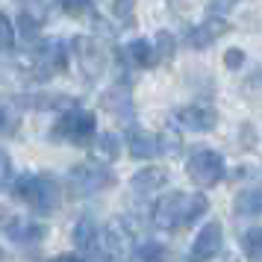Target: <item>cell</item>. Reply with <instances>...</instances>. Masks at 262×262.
Segmentation results:
<instances>
[{
  "instance_id": "1",
  "label": "cell",
  "mask_w": 262,
  "mask_h": 262,
  "mask_svg": "<svg viewBox=\"0 0 262 262\" xmlns=\"http://www.w3.org/2000/svg\"><path fill=\"white\" fill-rule=\"evenodd\" d=\"M206 209H209V203L201 191H171L154 203V227L174 233V230L194 224Z\"/></svg>"
},
{
  "instance_id": "2",
  "label": "cell",
  "mask_w": 262,
  "mask_h": 262,
  "mask_svg": "<svg viewBox=\"0 0 262 262\" xmlns=\"http://www.w3.org/2000/svg\"><path fill=\"white\" fill-rule=\"evenodd\" d=\"M15 194H18V201H24L38 215L56 212L62 201L59 183L48 174H27V177L15 180Z\"/></svg>"
},
{
  "instance_id": "3",
  "label": "cell",
  "mask_w": 262,
  "mask_h": 262,
  "mask_svg": "<svg viewBox=\"0 0 262 262\" xmlns=\"http://www.w3.org/2000/svg\"><path fill=\"white\" fill-rule=\"evenodd\" d=\"M95 256L100 262H130L136 256V242H133L130 227L118 218H112L109 224L100 227Z\"/></svg>"
},
{
  "instance_id": "4",
  "label": "cell",
  "mask_w": 262,
  "mask_h": 262,
  "mask_svg": "<svg viewBox=\"0 0 262 262\" xmlns=\"http://www.w3.org/2000/svg\"><path fill=\"white\" fill-rule=\"evenodd\" d=\"M97 133V121L92 112H85V109H65L56 124H53V130H50V139L53 142H65V144H92Z\"/></svg>"
},
{
  "instance_id": "5",
  "label": "cell",
  "mask_w": 262,
  "mask_h": 262,
  "mask_svg": "<svg viewBox=\"0 0 262 262\" xmlns=\"http://www.w3.org/2000/svg\"><path fill=\"white\" fill-rule=\"evenodd\" d=\"M68 183H71L74 194L80 198H89V194H97V191H106L115 186V174L109 165H100V162H80L68 171Z\"/></svg>"
},
{
  "instance_id": "6",
  "label": "cell",
  "mask_w": 262,
  "mask_h": 262,
  "mask_svg": "<svg viewBox=\"0 0 262 262\" xmlns=\"http://www.w3.org/2000/svg\"><path fill=\"white\" fill-rule=\"evenodd\" d=\"M186 174H189V180L198 189H212V186H218L227 174L224 156L218 154V150H198V154L189 156Z\"/></svg>"
},
{
  "instance_id": "7",
  "label": "cell",
  "mask_w": 262,
  "mask_h": 262,
  "mask_svg": "<svg viewBox=\"0 0 262 262\" xmlns=\"http://www.w3.org/2000/svg\"><path fill=\"white\" fill-rule=\"evenodd\" d=\"M71 53H74V59H77L85 80H97L100 74L106 71V53H103V48L92 36H74Z\"/></svg>"
},
{
  "instance_id": "8",
  "label": "cell",
  "mask_w": 262,
  "mask_h": 262,
  "mask_svg": "<svg viewBox=\"0 0 262 262\" xmlns=\"http://www.w3.org/2000/svg\"><path fill=\"white\" fill-rule=\"evenodd\" d=\"M65 65H68V48L59 38H50V41H45L33 50V71L41 80H50V77L62 74Z\"/></svg>"
},
{
  "instance_id": "9",
  "label": "cell",
  "mask_w": 262,
  "mask_h": 262,
  "mask_svg": "<svg viewBox=\"0 0 262 262\" xmlns=\"http://www.w3.org/2000/svg\"><path fill=\"white\" fill-rule=\"evenodd\" d=\"M221 245H224V233H221V224L218 221H209L201 233L194 236L189 250V262H209L221 253Z\"/></svg>"
},
{
  "instance_id": "10",
  "label": "cell",
  "mask_w": 262,
  "mask_h": 262,
  "mask_svg": "<svg viewBox=\"0 0 262 262\" xmlns=\"http://www.w3.org/2000/svg\"><path fill=\"white\" fill-rule=\"evenodd\" d=\"M230 30L227 27L224 18H209V21H203V24H194L191 30H186V41H189L194 50H203V48H209L215 38H221Z\"/></svg>"
},
{
  "instance_id": "11",
  "label": "cell",
  "mask_w": 262,
  "mask_h": 262,
  "mask_svg": "<svg viewBox=\"0 0 262 262\" xmlns=\"http://www.w3.org/2000/svg\"><path fill=\"white\" fill-rule=\"evenodd\" d=\"M130 156L133 159H154L165 150V144H162V136H156V133H147V130H133L130 133Z\"/></svg>"
},
{
  "instance_id": "12",
  "label": "cell",
  "mask_w": 262,
  "mask_h": 262,
  "mask_svg": "<svg viewBox=\"0 0 262 262\" xmlns=\"http://www.w3.org/2000/svg\"><path fill=\"white\" fill-rule=\"evenodd\" d=\"M177 121L191 133H209L218 124V115L209 106H186L177 112Z\"/></svg>"
},
{
  "instance_id": "13",
  "label": "cell",
  "mask_w": 262,
  "mask_h": 262,
  "mask_svg": "<svg viewBox=\"0 0 262 262\" xmlns=\"http://www.w3.org/2000/svg\"><path fill=\"white\" fill-rule=\"evenodd\" d=\"M165 183H168V171H165V168H156V165L142 168V171L130 180V186H133L136 194H150V191L162 189Z\"/></svg>"
},
{
  "instance_id": "14",
  "label": "cell",
  "mask_w": 262,
  "mask_h": 262,
  "mask_svg": "<svg viewBox=\"0 0 262 262\" xmlns=\"http://www.w3.org/2000/svg\"><path fill=\"white\" fill-rule=\"evenodd\" d=\"M103 109H109L115 118H121V121H127L130 124L133 118H136V109H133V97L124 92V89H112V92H106L103 95Z\"/></svg>"
},
{
  "instance_id": "15",
  "label": "cell",
  "mask_w": 262,
  "mask_h": 262,
  "mask_svg": "<svg viewBox=\"0 0 262 262\" xmlns=\"http://www.w3.org/2000/svg\"><path fill=\"white\" fill-rule=\"evenodd\" d=\"M18 124H21V106H18V100L3 97L0 100V136H12L18 130Z\"/></svg>"
},
{
  "instance_id": "16",
  "label": "cell",
  "mask_w": 262,
  "mask_h": 262,
  "mask_svg": "<svg viewBox=\"0 0 262 262\" xmlns=\"http://www.w3.org/2000/svg\"><path fill=\"white\" fill-rule=\"evenodd\" d=\"M97 233H100V227H97L95 221H92V218H83V221L77 224V230H74V242H77V248L95 256V248H97Z\"/></svg>"
},
{
  "instance_id": "17",
  "label": "cell",
  "mask_w": 262,
  "mask_h": 262,
  "mask_svg": "<svg viewBox=\"0 0 262 262\" xmlns=\"http://www.w3.org/2000/svg\"><path fill=\"white\" fill-rule=\"evenodd\" d=\"M127 53H130V59L136 62V68H154L156 62H159L156 48H150V41H147V38H136V41H130Z\"/></svg>"
},
{
  "instance_id": "18",
  "label": "cell",
  "mask_w": 262,
  "mask_h": 262,
  "mask_svg": "<svg viewBox=\"0 0 262 262\" xmlns=\"http://www.w3.org/2000/svg\"><path fill=\"white\" fill-rule=\"evenodd\" d=\"M41 236H45V227L30 224V221H15L9 227V238L18 245H36V242H41Z\"/></svg>"
},
{
  "instance_id": "19",
  "label": "cell",
  "mask_w": 262,
  "mask_h": 262,
  "mask_svg": "<svg viewBox=\"0 0 262 262\" xmlns=\"http://www.w3.org/2000/svg\"><path fill=\"white\" fill-rule=\"evenodd\" d=\"M236 212L238 215H262V186L245 189L236 194Z\"/></svg>"
},
{
  "instance_id": "20",
  "label": "cell",
  "mask_w": 262,
  "mask_h": 262,
  "mask_svg": "<svg viewBox=\"0 0 262 262\" xmlns=\"http://www.w3.org/2000/svg\"><path fill=\"white\" fill-rule=\"evenodd\" d=\"M242 245H245V253H248L250 262H262V227L248 230L245 238H242Z\"/></svg>"
},
{
  "instance_id": "21",
  "label": "cell",
  "mask_w": 262,
  "mask_h": 262,
  "mask_svg": "<svg viewBox=\"0 0 262 262\" xmlns=\"http://www.w3.org/2000/svg\"><path fill=\"white\" fill-rule=\"evenodd\" d=\"M168 256V250L156 242H144L142 248H136V259L139 262H162Z\"/></svg>"
},
{
  "instance_id": "22",
  "label": "cell",
  "mask_w": 262,
  "mask_h": 262,
  "mask_svg": "<svg viewBox=\"0 0 262 262\" xmlns=\"http://www.w3.org/2000/svg\"><path fill=\"white\" fill-rule=\"evenodd\" d=\"M12 45H15V27L0 12V50H12Z\"/></svg>"
},
{
  "instance_id": "23",
  "label": "cell",
  "mask_w": 262,
  "mask_h": 262,
  "mask_svg": "<svg viewBox=\"0 0 262 262\" xmlns=\"http://www.w3.org/2000/svg\"><path fill=\"white\" fill-rule=\"evenodd\" d=\"M156 45H159V48H156V56H159V62L174 56V36H171V33H159V36H156Z\"/></svg>"
},
{
  "instance_id": "24",
  "label": "cell",
  "mask_w": 262,
  "mask_h": 262,
  "mask_svg": "<svg viewBox=\"0 0 262 262\" xmlns=\"http://www.w3.org/2000/svg\"><path fill=\"white\" fill-rule=\"evenodd\" d=\"M92 3H95V0H59V6L68 15H85L92 9Z\"/></svg>"
},
{
  "instance_id": "25",
  "label": "cell",
  "mask_w": 262,
  "mask_h": 262,
  "mask_svg": "<svg viewBox=\"0 0 262 262\" xmlns=\"http://www.w3.org/2000/svg\"><path fill=\"white\" fill-rule=\"evenodd\" d=\"M9 174H12V165H9V156H6V150L0 147V189L9 183Z\"/></svg>"
},
{
  "instance_id": "26",
  "label": "cell",
  "mask_w": 262,
  "mask_h": 262,
  "mask_svg": "<svg viewBox=\"0 0 262 262\" xmlns=\"http://www.w3.org/2000/svg\"><path fill=\"white\" fill-rule=\"evenodd\" d=\"M115 15L130 24L133 21V0H115Z\"/></svg>"
},
{
  "instance_id": "27",
  "label": "cell",
  "mask_w": 262,
  "mask_h": 262,
  "mask_svg": "<svg viewBox=\"0 0 262 262\" xmlns=\"http://www.w3.org/2000/svg\"><path fill=\"white\" fill-rule=\"evenodd\" d=\"M100 147L106 150V156H115V154H118V144H115V136H112V133H106V136L100 139Z\"/></svg>"
},
{
  "instance_id": "28",
  "label": "cell",
  "mask_w": 262,
  "mask_h": 262,
  "mask_svg": "<svg viewBox=\"0 0 262 262\" xmlns=\"http://www.w3.org/2000/svg\"><path fill=\"white\" fill-rule=\"evenodd\" d=\"M224 62L230 65V68H236V65H242V62H245V53H242V50H230V53L224 56Z\"/></svg>"
},
{
  "instance_id": "29",
  "label": "cell",
  "mask_w": 262,
  "mask_h": 262,
  "mask_svg": "<svg viewBox=\"0 0 262 262\" xmlns=\"http://www.w3.org/2000/svg\"><path fill=\"white\" fill-rule=\"evenodd\" d=\"M50 262H89L83 256H77V253H62V256H53Z\"/></svg>"
}]
</instances>
